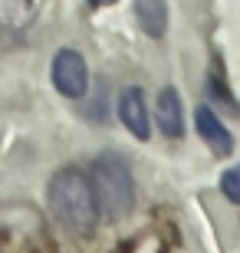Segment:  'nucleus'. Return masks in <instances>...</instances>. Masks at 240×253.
Returning <instances> with one entry per match:
<instances>
[{
	"mask_svg": "<svg viewBox=\"0 0 240 253\" xmlns=\"http://www.w3.org/2000/svg\"><path fill=\"white\" fill-rule=\"evenodd\" d=\"M49 211L69 234H93L99 224V197H96L93 178L79 168H63L49 181Z\"/></svg>",
	"mask_w": 240,
	"mask_h": 253,
	"instance_id": "obj_1",
	"label": "nucleus"
},
{
	"mask_svg": "<svg viewBox=\"0 0 240 253\" xmlns=\"http://www.w3.org/2000/svg\"><path fill=\"white\" fill-rule=\"evenodd\" d=\"M93 188L96 197H99V207L109 217H125L132 214L135 207V181H132V168L129 161L115 155V151H105L93 161Z\"/></svg>",
	"mask_w": 240,
	"mask_h": 253,
	"instance_id": "obj_2",
	"label": "nucleus"
},
{
	"mask_svg": "<svg viewBox=\"0 0 240 253\" xmlns=\"http://www.w3.org/2000/svg\"><path fill=\"white\" fill-rule=\"evenodd\" d=\"M53 85L66 99H83L89 89V69L76 49H59L53 59Z\"/></svg>",
	"mask_w": 240,
	"mask_h": 253,
	"instance_id": "obj_3",
	"label": "nucleus"
},
{
	"mask_svg": "<svg viewBox=\"0 0 240 253\" xmlns=\"http://www.w3.org/2000/svg\"><path fill=\"white\" fill-rule=\"evenodd\" d=\"M155 119H158L161 135H168V138H181V135H185V112H181V99H178V92L171 89V85L158 92Z\"/></svg>",
	"mask_w": 240,
	"mask_h": 253,
	"instance_id": "obj_4",
	"label": "nucleus"
},
{
	"mask_svg": "<svg viewBox=\"0 0 240 253\" xmlns=\"http://www.w3.org/2000/svg\"><path fill=\"white\" fill-rule=\"evenodd\" d=\"M194 122H197V131H201V138L214 148V155H231V151H234L231 131L224 128V122L211 112V109H207V105H197V112H194Z\"/></svg>",
	"mask_w": 240,
	"mask_h": 253,
	"instance_id": "obj_5",
	"label": "nucleus"
},
{
	"mask_svg": "<svg viewBox=\"0 0 240 253\" xmlns=\"http://www.w3.org/2000/svg\"><path fill=\"white\" fill-rule=\"evenodd\" d=\"M119 115L125 128L135 135V138L145 141L151 135V125H148V112H145V99H142V89H125L119 102Z\"/></svg>",
	"mask_w": 240,
	"mask_h": 253,
	"instance_id": "obj_6",
	"label": "nucleus"
},
{
	"mask_svg": "<svg viewBox=\"0 0 240 253\" xmlns=\"http://www.w3.org/2000/svg\"><path fill=\"white\" fill-rule=\"evenodd\" d=\"M135 13H139V23L148 37H165L168 30V7L165 0H135Z\"/></svg>",
	"mask_w": 240,
	"mask_h": 253,
	"instance_id": "obj_7",
	"label": "nucleus"
},
{
	"mask_svg": "<svg viewBox=\"0 0 240 253\" xmlns=\"http://www.w3.org/2000/svg\"><path fill=\"white\" fill-rule=\"evenodd\" d=\"M221 191L231 201H240V161L234 165V168H227L224 171V178H221Z\"/></svg>",
	"mask_w": 240,
	"mask_h": 253,
	"instance_id": "obj_8",
	"label": "nucleus"
},
{
	"mask_svg": "<svg viewBox=\"0 0 240 253\" xmlns=\"http://www.w3.org/2000/svg\"><path fill=\"white\" fill-rule=\"evenodd\" d=\"M109 3H115V0H93V7H109Z\"/></svg>",
	"mask_w": 240,
	"mask_h": 253,
	"instance_id": "obj_9",
	"label": "nucleus"
}]
</instances>
